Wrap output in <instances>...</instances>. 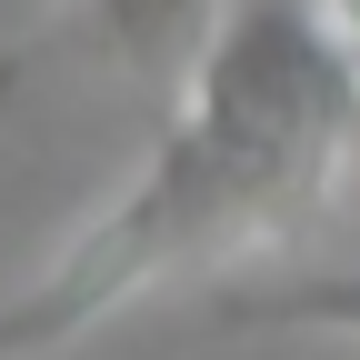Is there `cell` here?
I'll list each match as a JSON object with an SVG mask.
<instances>
[{
  "mask_svg": "<svg viewBox=\"0 0 360 360\" xmlns=\"http://www.w3.org/2000/svg\"><path fill=\"white\" fill-rule=\"evenodd\" d=\"M240 0H90V40L110 51V70L130 90H150V101L170 110L180 90L200 80L210 60V40L231 30Z\"/></svg>",
  "mask_w": 360,
  "mask_h": 360,
  "instance_id": "cell-2",
  "label": "cell"
},
{
  "mask_svg": "<svg viewBox=\"0 0 360 360\" xmlns=\"http://www.w3.org/2000/svg\"><path fill=\"white\" fill-rule=\"evenodd\" d=\"M321 20H330V30L350 40V51H360V0H321Z\"/></svg>",
  "mask_w": 360,
  "mask_h": 360,
  "instance_id": "cell-4",
  "label": "cell"
},
{
  "mask_svg": "<svg viewBox=\"0 0 360 360\" xmlns=\"http://www.w3.org/2000/svg\"><path fill=\"white\" fill-rule=\"evenodd\" d=\"M281 231H300V210L220 130H200L191 110H160L150 160L130 170V191L101 220H80L20 300H0V360H51L80 330H101L110 310H130L141 290L180 281L191 260L240 250V240H281Z\"/></svg>",
  "mask_w": 360,
  "mask_h": 360,
  "instance_id": "cell-1",
  "label": "cell"
},
{
  "mask_svg": "<svg viewBox=\"0 0 360 360\" xmlns=\"http://www.w3.org/2000/svg\"><path fill=\"white\" fill-rule=\"evenodd\" d=\"M220 330H310V340H360V270H321V281H240L210 310Z\"/></svg>",
  "mask_w": 360,
  "mask_h": 360,
  "instance_id": "cell-3",
  "label": "cell"
}]
</instances>
